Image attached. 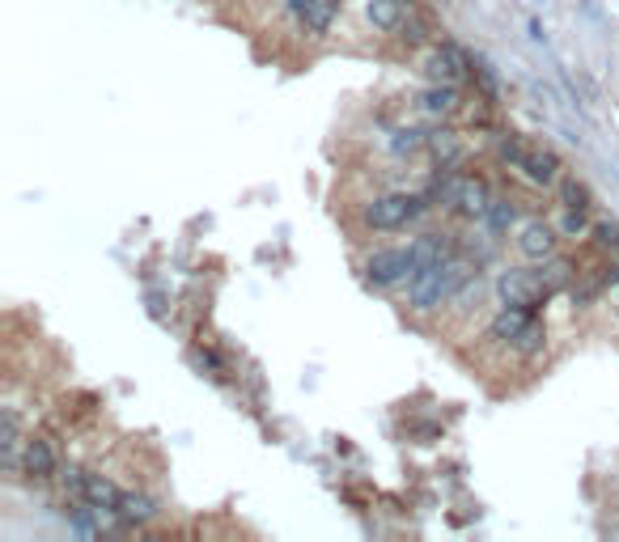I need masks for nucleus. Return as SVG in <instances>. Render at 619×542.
<instances>
[{
    "mask_svg": "<svg viewBox=\"0 0 619 542\" xmlns=\"http://www.w3.org/2000/svg\"><path fill=\"white\" fill-rule=\"evenodd\" d=\"M475 280V263L463 259V255H450L446 263H437V267H424L416 271V276L408 280V305L412 310H437L441 301H450L458 288H467Z\"/></svg>",
    "mask_w": 619,
    "mask_h": 542,
    "instance_id": "1",
    "label": "nucleus"
},
{
    "mask_svg": "<svg viewBox=\"0 0 619 542\" xmlns=\"http://www.w3.org/2000/svg\"><path fill=\"white\" fill-rule=\"evenodd\" d=\"M429 200H441V204H450L458 216H484L488 204H492V195H488V183L484 178H471V174H441L433 191H429Z\"/></svg>",
    "mask_w": 619,
    "mask_h": 542,
    "instance_id": "2",
    "label": "nucleus"
},
{
    "mask_svg": "<svg viewBox=\"0 0 619 542\" xmlns=\"http://www.w3.org/2000/svg\"><path fill=\"white\" fill-rule=\"evenodd\" d=\"M424 212H429V195H382V200L365 208V225L378 233H395Z\"/></svg>",
    "mask_w": 619,
    "mask_h": 542,
    "instance_id": "3",
    "label": "nucleus"
},
{
    "mask_svg": "<svg viewBox=\"0 0 619 542\" xmlns=\"http://www.w3.org/2000/svg\"><path fill=\"white\" fill-rule=\"evenodd\" d=\"M412 276H416V255H412V246H408V250H378V255L365 263V280L378 284V288H391V284L412 280Z\"/></svg>",
    "mask_w": 619,
    "mask_h": 542,
    "instance_id": "4",
    "label": "nucleus"
},
{
    "mask_svg": "<svg viewBox=\"0 0 619 542\" xmlns=\"http://www.w3.org/2000/svg\"><path fill=\"white\" fill-rule=\"evenodd\" d=\"M56 471H60L56 445H51L47 437H30L26 449H22V475L30 483H47V479H56Z\"/></svg>",
    "mask_w": 619,
    "mask_h": 542,
    "instance_id": "5",
    "label": "nucleus"
},
{
    "mask_svg": "<svg viewBox=\"0 0 619 542\" xmlns=\"http://www.w3.org/2000/svg\"><path fill=\"white\" fill-rule=\"evenodd\" d=\"M497 288H501V301H505V305H518V310H535V305L547 297L543 280H539V276L530 280L526 271H505Z\"/></svg>",
    "mask_w": 619,
    "mask_h": 542,
    "instance_id": "6",
    "label": "nucleus"
},
{
    "mask_svg": "<svg viewBox=\"0 0 619 542\" xmlns=\"http://www.w3.org/2000/svg\"><path fill=\"white\" fill-rule=\"evenodd\" d=\"M429 72L433 81H441V85H454L458 77H471V56L463 47H454V43H441L433 56H429Z\"/></svg>",
    "mask_w": 619,
    "mask_h": 542,
    "instance_id": "7",
    "label": "nucleus"
},
{
    "mask_svg": "<svg viewBox=\"0 0 619 542\" xmlns=\"http://www.w3.org/2000/svg\"><path fill=\"white\" fill-rule=\"evenodd\" d=\"M518 170L530 178L535 187H552L560 178V157L552 149H539V144H526V153L518 161Z\"/></svg>",
    "mask_w": 619,
    "mask_h": 542,
    "instance_id": "8",
    "label": "nucleus"
},
{
    "mask_svg": "<svg viewBox=\"0 0 619 542\" xmlns=\"http://www.w3.org/2000/svg\"><path fill=\"white\" fill-rule=\"evenodd\" d=\"M22 424H17V411L5 407V415H0V462H5V471H22Z\"/></svg>",
    "mask_w": 619,
    "mask_h": 542,
    "instance_id": "9",
    "label": "nucleus"
},
{
    "mask_svg": "<svg viewBox=\"0 0 619 542\" xmlns=\"http://www.w3.org/2000/svg\"><path fill=\"white\" fill-rule=\"evenodd\" d=\"M518 250L526 259H552V250H556V233L552 225H543V221H526L522 233H518Z\"/></svg>",
    "mask_w": 619,
    "mask_h": 542,
    "instance_id": "10",
    "label": "nucleus"
},
{
    "mask_svg": "<svg viewBox=\"0 0 619 542\" xmlns=\"http://www.w3.org/2000/svg\"><path fill=\"white\" fill-rule=\"evenodd\" d=\"M412 255H416V271H424V267L446 263L450 255H458V250H454V238H450V233H424V238L412 242Z\"/></svg>",
    "mask_w": 619,
    "mask_h": 542,
    "instance_id": "11",
    "label": "nucleus"
},
{
    "mask_svg": "<svg viewBox=\"0 0 619 542\" xmlns=\"http://www.w3.org/2000/svg\"><path fill=\"white\" fill-rule=\"evenodd\" d=\"M115 517H119V526H145V521H153L157 517V509H153V500L149 496H140V492H123L119 496V504H115Z\"/></svg>",
    "mask_w": 619,
    "mask_h": 542,
    "instance_id": "12",
    "label": "nucleus"
},
{
    "mask_svg": "<svg viewBox=\"0 0 619 542\" xmlns=\"http://www.w3.org/2000/svg\"><path fill=\"white\" fill-rule=\"evenodd\" d=\"M420 111H424V115H441V119L458 115V89H454V85L433 81V85L420 94Z\"/></svg>",
    "mask_w": 619,
    "mask_h": 542,
    "instance_id": "13",
    "label": "nucleus"
},
{
    "mask_svg": "<svg viewBox=\"0 0 619 542\" xmlns=\"http://www.w3.org/2000/svg\"><path fill=\"white\" fill-rule=\"evenodd\" d=\"M530 322V310H518V305H505V310L492 318V327H488V339H497V343H514L522 335V327Z\"/></svg>",
    "mask_w": 619,
    "mask_h": 542,
    "instance_id": "14",
    "label": "nucleus"
},
{
    "mask_svg": "<svg viewBox=\"0 0 619 542\" xmlns=\"http://www.w3.org/2000/svg\"><path fill=\"white\" fill-rule=\"evenodd\" d=\"M119 487L106 479V475H85V492H81V500H90V504H98L102 513H115V504H119Z\"/></svg>",
    "mask_w": 619,
    "mask_h": 542,
    "instance_id": "15",
    "label": "nucleus"
},
{
    "mask_svg": "<svg viewBox=\"0 0 619 542\" xmlns=\"http://www.w3.org/2000/svg\"><path fill=\"white\" fill-rule=\"evenodd\" d=\"M369 22L378 30H399L403 26V0H369Z\"/></svg>",
    "mask_w": 619,
    "mask_h": 542,
    "instance_id": "16",
    "label": "nucleus"
},
{
    "mask_svg": "<svg viewBox=\"0 0 619 542\" xmlns=\"http://www.w3.org/2000/svg\"><path fill=\"white\" fill-rule=\"evenodd\" d=\"M471 81H475V89L484 94V102H501V81H497V72L488 68V60L471 56Z\"/></svg>",
    "mask_w": 619,
    "mask_h": 542,
    "instance_id": "17",
    "label": "nucleus"
},
{
    "mask_svg": "<svg viewBox=\"0 0 619 542\" xmlns=\"http://www.w3.org/2000/svg\"><path fill=\"white\" fill-rule=\"evenodd\" d=\"M335 13H340V0H314L310 13L302 17V26H306L310 34H327L331 22H335Z\"/></svg>",
    "mask_w": 619,
    "mask_h": 542,
    "instance_id": "18",
    "label": "nucleus"
},
{
    "mask_svg": "<svg viewBox=\"0 0 619 542\" xmlns=\"http://www.w3.org/2000/svg\"><path fill=\"white\" fill-rule=\"evenodd\" d=\"M590 204H594V195H590V187L581 183V178H560V208L590 212Z\"/></svg>",
    "mask_w": 619,
    "mask_h": 542,
    "instance_id": "19",
    "label": "nucleus"
},
{
    "mask_svg": "<svg viewBox=\"0 0 619 542\" xmlns=\"http://www.w3.org/2000/svg\"><path fill=\"white\" fill-rule=\"evenodd\" d=\"M429 149H433V157L441 161V170H450L454 161L463 157V144H458L454 132H437V136H429Z\"/></svg>",
    "mask_w": 619,
    "mask_h": 542,
    "instance_id": "20",
    "label": "nucleus"
},
{
    "mask_svg": "<svg viewBox=\"0 0 619 542\" xmlns=\"http://www.w3.org/2000/svg\"><path fill=\"white\" fill-rule=\"evenodd\" d=\"M484 221H488V229L505 233L509 225H518V208L509 204V200H492V204H488V212H484Z\"/></svg>",
    "mask_w": 619,
    "mask_h": 542,
    "instance_id": "21",
    "label": "nucleus"
},
{
    "mask_svg": "<svg viewBox=\"0 0 619 542\" xmlns=\"http://www.w3.org/2000/svg\"><path fill=\"white\" fill-rule=\"evenodd\" d=\"M543 343H547V331H543V322H526V327H522V335L514 339V348H518L522 356H535V352L543 348Z\"/></svg>",
    "mask_w": 619,
    "mask_h": 542,
    "instance_id": "22",
    "label": "nucleus"
},
{
    "mask_svg": "<svg viewBox=\"0 0 619 542\" xmlns=\"http://www.w3.org/2000/svg\"><path fill=\"white\" fill-rule=\"evenodd\" d=\"M590 233H594L598 250H611V255H619V221H598V225H590Z\"/></svg>",
    "mask_w": 619,
    "mask_h": 542,
    "instance_id": "23",
    "label": "nucleus"
},
{
    "mask_svg": "<svg viewBox=\"0 0 619 542\" xmlns=\"http://www.w3.org/2000/svg\"><path fill=\"white\" fill-rule=\"evenodd\" d=\"M420 144H429V140H424L416 128H395L391 132V153H416Z\"/></svg>",
    "mask_w": 619,
    "mask_h": 542,
    "instance_id": "24",
    "label": "nucleus"
},
{
    "mask_svg": "<svg viewBox=\"0 0 619 542\" xmlns=\"http://www.w3.org/2000/svg\"><path fill=\"white\" fill-rule=\"evenodd\" d=\"M522 153H526V140H522V136H497V157H501V161H509V166H514V170H518Z\"/></svg>",
    "mask_w": 619,
    "mask_h": 542,
    "instance_id": "25",
    "label": "nucleus"
},
{
    "mask_svg": "<svg viewBox=\"0 0 619 542\" xmlns=\"http://www.w3.org/2000/svg\"><path fill=\"white\" fill-rule=\"evenodd\" d=\"M586 229H590L586 212H581V208H564V216H560V233H569V238H581Z\"/></svg>",
    "mask_w": 619,
    "mask_h": 542,
    "instance_id": "26",
    "label": "nucleus"
},
{
    "mask_svg": "<svg viewBox=\"0 0 619 542\" xmlns=\"http://www.w3.org/2000/svg\"><path fill=\"white\" fill-rule=\"evenodd\" d=\"M424 34H429L424 17H416V13H412V17H403V26H399V39H403V43H412V47H416V43H424Z\"/></svg>",
    "mask_w": 619,
    "mask_h": 542,
    "instance_id": "27",
    "label": "nucleus"
},
{
    "mask_svg": "<svg viewBox=\"0 0 619 542\" xmlns=\"http://www.w3.org/2000/svg\"><path fill=\"white\" fill-rule=\"evenodd\" d=\"M569 263H560V259H552V263H547L543 271H539V280H543V288H560L564 280H569Z\"/></svg>",
    "mask_w": 619,
    "mask_h": 542,
    "instance_id": "28",
    "label": "nucleus"
},
{
    "mask_svg": "<svg viewBox=\"0 0 619 542\" xmlns=\"http://www.w3.org/2000/svg\"><path fill=\"white\" fill-rule=\"evenodd\" d=\"M196 360H200V365H208L212 373H221V369H225V365H221V356L212 352V348H196Z\"/></svg>",
    "mask_w": 619,
    "mask_h": 542,
    "instance_id": "29",
    "label": "nucleus"
},
{
    "mask_svg": "<svg viewBox=\"0 0 619 542\" xmlns=\"http://www.w3.org/2000/svg\"><path fill=\"white\" fill-rule=\"evenodd\" d=\"M149 314L153 318H166V293H157V288L149 293Z\"/></svg>",
    "mask_w": 619,
    "mask_h": 542,
    "instance_id": "30",
    "label": "nucleus"
},
{
    "mask_svg": "<svg viewBox=\"0 0 619 542\" xmlns=\"http://www.w3.org/2000/svg\"><path fill=\"white\" fill-rule=\"evenodd\" d=\"M285 5H289V13L297 17V22H302V17L310 13V5H314V0H285Z\"/></svg>",
    "mask_w": 619,
    "mask_h": 542,
    "instance_id": "31",
    "label": "nucleus"
}]
</instances>
